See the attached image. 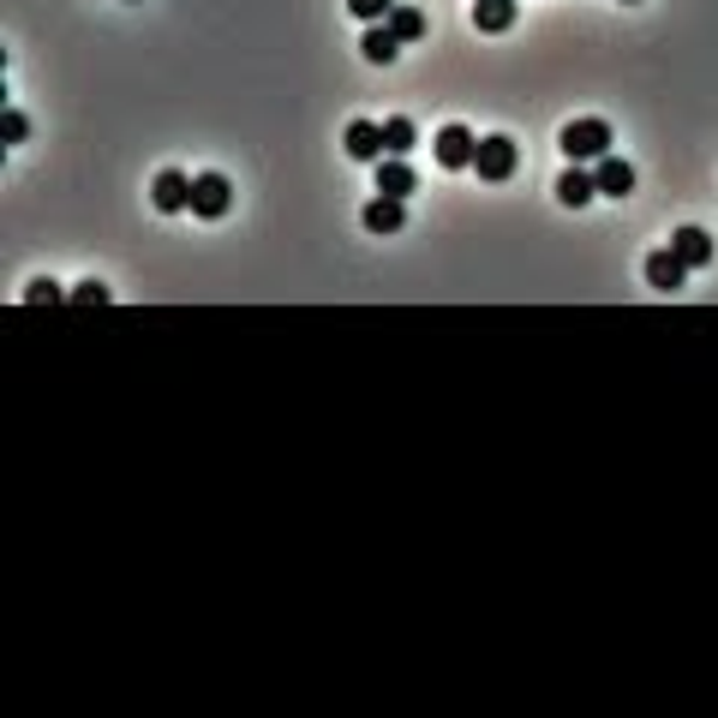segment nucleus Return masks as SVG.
Segmentation results:
<instances>
[{
    "instance_id": "11",
    "label": "nucleus",
    "mask_w": 718,
    "mask_h": 718,
    "mask_svg": "<svg viewBox=\"0 0 718 718\" xmlns=\"http://www.w3.org/2000/svg\"><path fill=\"white\" fill-rule=\"evenodd\" d=\"M516 19H521V7H516V0H473V24H479L485 36H503Z\"/></svg>"
},
{
    "instance_id": "17",
    "label": "nucleus",
    "mask_w": 718,
    "mask_h": 718,
    "mask_svg": "<svg viewBox=\"0 0 718 718\" xmlns=\"http://www.w3.org/2000/svg\"><path fill=\"white\" fill-rule=\"evenodd\" d=\"M348 12L354 19H366V24H383L395 12V0H348Z\"/></svg>"
},
{
    "instance_id": "9",
    "label": "nucleus",
    "mask_w": 718,
    "mask_h": 718,
    "mask_svg": "<svg viewBox=\"0 0 718 718\" xmlns=\"http://www.w3.org/2000/svg\"><path fill=\"white\" fill-rule=\"evenodd\" d=\"M647 281H652L659 293H676V288L688 281V264L676 258L671 246H664V252H652V258H647Z\"/></svg>"
},
{
    "instance_id": "10",
    "label": "nucleus",
    "mask_w": 718,
    "mask_h": 718,
    "mask_svg": "<svg viewBox=\"0 0 718 718\" xmlns=\"http://www.w3.org/2000/svg\"><path fill=\"white\" fill-rule=\"evenodd\" d=\"M671 252H676L688 269H700V264H713V234H707V228H676V234H671Z\"/></svg>"
},
{
    "instance_id": "13",
    "label": "nucleus",
    "mask_w": 718,
    "mask_h": 718,
    "mask_svg": "<svg viewBox=\"0 0 718 718\" xmlns=\"http://www.w3.org/2000/svg\"><path fill=\"white\" fill-rule=\"evenodd\" d=\"M593 174H599V192H605V198H628V192H635V169H628L623 157H611V150L599 157Z\"/></svg>"
},
{
    "instance_id": "3",
    "label": "nucleus",
    "mask_w": 718,
    "mask_h": 718,
    "mask_svg": "<svg viewBox=\"0 0 718 718\" xmlns=\"http://www.w3.org/2000/svg\"><path fill=\"white\" fill-rule=\"evenodd\" d=\"M516 169H521V150H516V138H503V132H497V138H479V157H473V174H479V180H491V186H497V180H509Z\"/></svg>"
},
{
    "instance_id": "1",
    "label": "nucleus",
    "mask_w": 718,
    "mask_h": 718,
    "mask_svg": "<svg viewBox=\"0 0 718 718\" xmlns=\"http://www.w3.org/2000/svg\"><path fill=\"white\" fill-rule=\"evenodd\" d=\"M557 144H563V157L569 162H599L611 150V120H569Z\"/></svg>"
},
{
    "instance_id": "16",
    "label": "nucleus",
    "mask_w": 718,
    "mask_h": 718,
    "mask_svg": "<svg viewBox=\"0 0 718 718\" xmlns=\"http://www.w3.org/2000/svg\"><path fill=\"white\" fill-rule=\"evenodd\" d=\"M414 138H419L414 120H402V114H395V120H383V157H407V150H414Z\"/></svg>"
},
{
    "instance_id": "15",
    "label": "nucleus",
    "mask_w": 718,
    "mask_h": 718,
    "mask_svg": "<svg viewBox=\"0 0 718 718\" xmlns=\"http://www.w3.org/2000/svg\"><path fill=\"white\" fill-rule=\"evenodd\" d=\"M383 24H390V31L402 36V43H419V36L431 31V19H426V12H419V7H402V0H395V12H390Z\"/></svg>"
},
{
    "instance_id": "19",
    "label": "nucleus",
    "mask_w": 718,
    "mask_h": 718,
    "mask_svg": "<svg viewBox=\"0 0 718 718\" xmlns=\"http://www.w3.org/2000/svg\"><path fill=\"white\" fill-rule=\"evenodd\" d=\"M24 300H31V305H60L67 293H60L55 281H31V288H24Z\"/></svg>"
},
{
    "instance_id": "8",
    "label": "nucleus",
    "mask_w": 718,
    "mask_h": 718,
    "mask_svg": "<svg viewBox=\"0 0 718 718\" xmlns=\"http://www.w3.org/2000/svg\"><path fill=\"white\" fill-rule=\"evenodd\" d=\"M593 192H599V174H593V169H581V162H569V169L557 174V198L569 204V210H581V204L593 198Z\"/></svg>"
},
{
    "instance_id": "20",
    "label": "nucleus",
    "mask_w": 718,
    "mask_h": 718,
    "mask_svg": "<svg viewBox=\"0 0 718 718\" xmlns=\"http://www.w3.org/2000/svg\"><path fill=\"white\" fill-rule=\"evenodd\" d=\"M108 300H114V293L102 288V281H84V288L72 293V305H108Z\"/></svg>"
},
{
    "instance_id": "14",
    "label": "nucleus",
    "mask_w": 718,
    "mask_h": 718,
    "mask_svg": "<svg viewBox=\"0 0 718 718\" xmlns=\"http://www.w3.org/2000/svg\"><path fill=\"white\" fill-rule=\"evenodd\" d=\"M402 222H407L402 198H383V192H378V198L366 204V228H371V234H395Z\"/></svg>"
},
{
    "instance_id": "4",
    "label": "nucleus",
    "mask_w": 718,
    "mask_h": 718,
    "mask_svg": "<svg viewBox=\"0 0 718 718\" xmlns=\"http://www.w3.org/2000/svg\"><path fill=\"white\" fill-rule=\"evenodd\" d=\"M431 150H438L443 169H473V157H479V132L455 120V126H443V132H438V144H431Z\"/></svg>"
},
{
    "instance_id": "2",
    "label": "nucleus",
    "mask_w": 718,
    "mask_h": 718,
    "mask_svg": "<svg viewBox=\"0 0 718 718\" xmlns=\"http://www.w3.org/2000/svg\"><path fill=\"white\" fill-rule=\"evenodd\" d=\"M234 210V180L228 174H192V216L198 222H222Z\"/></svg>"
},
{
    "instance_id": "12",
    "label": "nucleus",
    "mask_w": 718,
    "mask_h": 718,
    "mask_svg": "<svg viewBox=\"0 0 718 718\" xmlns=\"http://www.w3.org/2000/svg\"><path fill=\"white\" fill-rule=\"evenodd\" d=\"M371 174H378V192H383V198H407V192L419 186V174L407 169V157H390V162H378Z\"/></svg>"
},
{
    "instance_id": "5",
    "label": "nucleus",
    "mask_w": 718,
    "mask_h": 718,
    "mask_svg": "<svg viewBox=\"0 0 718 718\" xmlns=\"http://www.w3.org/2000/svg\"><path fill=\"white\" fill-rule=\"evenodd\" d=\"M150 204H157L162 216L192 210V174H186V169H162V174H157V186H150Z\"/></svg>"
},
{
    "instance_id": "18",
    "label": "nucleus",
    "mask_w": 718,
    "mask_h": 718,
    "mask_svg": "<svg viewBox=\"0 0 718 718\" xmlns=\"http://www.w3.org/2000/svg\"><path fill=\"white\" fill-rule=\"evenodd\" d=\"M24 132H31V120H24L19 108H7V114H0V138H7V144H24Z\"/></svg>"
},
{
    "instance_id": "6",
    "label": "nucleus",
    "mask_w": 718,
    "mask_h": 718,
    "mask_svg": "<svg viewBox=\"0 0 718 718\" xmlns=\"http://www.w3.org/2000/svg\"><path fill=\"white\" fill-rule=\"evenodd\" d=\"M341 144H348L354 162H383V120H354Z\"/></svg>"
},
{
    "instance_id": "7",
    "label": "nucleus",
    "mask_w": 718,
    "mask_h": 718,
    "mask_svg": "<svg viewBox=\"0 0 718 718\" xmlns=\"http://www.w3.org/2000/svg\"><path fill=\"white\" fill-rule=\"evenodd\" d=\"M359 55H366L371 67H395V55H402V36H395L390 24H366V36H359Z\"/></svg>"
}]
</instances>
